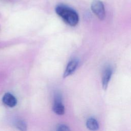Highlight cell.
Here are the masks:
<instances>
[{"label": "cell", "mask_w": 131, "mask_h": 131, "mask_svg": "<svg viewBox=\"0 0 131 131\" xmlns=\"http://www.w3.org/2000/svg\"><path fill=\"white\" fill-rule=\"evenodd\" d=\"M56 13L63 20L71 26H76L79 21V17L77 12L72 8L66 5H59L55 8Z\"/></svg>", "instance_id": "cell-1"}, {"label": "cell", "mask_w": 131, "mask_h": 131, "mask_svg": "<svg viewBox=\"0 0 131 131\" xmlns=\"http://www.w3.org/2000/svg\"><path fill=\"white\" fill-rule=\"evenodd\" d=\"M91 9L93 13L101 20L104 19L105 16L103 4L98 0L94 1L91 5Z\"/></svg>", "instance_id": "cell-2"}, {"label": "cell", "mask_w": 131, "mask_h": 131, "mask_svg": "<svg viewBox=\"0 0 131 131\" xmlns=\"http://www.w3.org/2000/svg\"><path fill=\"white\" fill-rule=\"evenodd\" d=\"M78 60L76 59H74L70 61L68 64L67 68L65 70V71L63 73V77L66 78L71 74H72L74 71L76 70L78 64Z\"/></svg>", "instance_id": "cell-3"}, {"label": "cell", "mask_w": 131, "mask_h": 131, "mask_svg": "<svg viewBox=\"0 0 131 131\" xmlns=\"http://www.w3.org/2000/svg\"><path fill=\"white\" fill-rule=\"evenodd\" d=\"M53 112L59 115H63L64 113V107L61 101L59 96H57L54 100V105L53 106Z\"/></svg>", "instance_id": "cell-4"}, {"label": "cell", "mask_w": 131, "mask_h": 131, "mask_svg": "<svg viewBox=\"0 0 131 131\" xmlns=\"http://www.w3.org/2000/svg\"><path fill=\"white\" fill-rule=\"evenodd\" d=\"M112 75V70L110 68H106L103 73L102 78V86L104 90H106L107 89Z\"/></svg>", "instance_id": "cell-5"}, {"label": "cell", "mask_w": 131, "mask_h": 131, "mask_svg": "<svg viewBox=\"0 0 131 131\" xmlns=\"http://www.w3.org/2000/svg\"><path fill=\"white\" fill-rule=\"evenodd\" d=\"M3 102L7 106L12 107L15 106L17 100L15 97L10 93H6L3 97Z\"/></svg>", "instance_id": "cell-6"}, {"label": "cell", "mask_w": 131, "mask_h": 131, "mask_svg": "<svg viewBox=\"0 0 131 131\" xmlns=\"http://www.w3.org/2000/svg\"><path fill=\"white\" fill-rule=\"evenodd\" d=\"M86 126L91 130H96L99 128V124L94 118H90L88 119L86 122Z\"/></svg>", "instance_id": "cell-7"}, {"label": "cell", "mask_w": 131, "mask_h": 131, "mask_svg": "<svg viewBox=\"0 0 131 131\" xmlns=\"http://www.w3.org/2000/svg\"><path fill=\"white\" fill-rule=\"evenodd\" d=\"M16 127L18 129L21 130H27V125L26 123L23 121H18L16 123Z\"/></svg>", "instance_id": "cell-8"}, {"label": "cell", "mask_w": 131, "mask_h": 131, "mask_svg": "<svg viewBox=\"0 0 131 131\" xmlns=\"http://www.w3.org/2000/svg\"><path fill=\"white\" fill-rule=\"evenodd\" d=\"M57 130L59 131H65V130H69L70 128L68 126L64 124H60L57 127Z\"/></svg>", "instance_id": "cell-9"}]
</instances>
